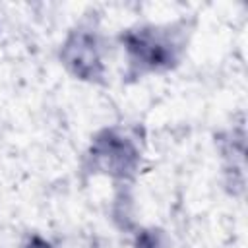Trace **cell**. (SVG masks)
Masks as SVG:
<instances>
[{
	"mask_svg": "<svg viewBox=\"0 0 248 248\" xmlns=\"http://www.w3.org/2000/svg\"><path fill=\"white\" fill-rule=\"evenodd\" d=\"M134 64H140L143 70H165L176 62L178 45L176 41L161 29L143 27L138 31H128L122 35Z\"/></svg>",
	"mask_w": 248,
	"mask_h": 248,
	"instance_id": "1",
	"label": "cell"
},
{
	"mask_svg": "<svg viewBox=\"0 0 248 248\" xmlns=\"http://www.w3.org/2000/svg\"><path fill=\"white\" fill-rule=\"evenodd\" d=\"M62 60L79 79L93 81L103 76V62L97 41L89 33H72L62 46Z\"/></svg>",
	"mask_w": 248,
	"mask_h": 248,
	"instance_id": "3",
	"label": "cell"
},
{
	"mask_svg": "<svg viewBox=\"0 0 248 248\" xmlns=\"http://www.w3.org/2000/svg\"><path fill=\"white\" fill-rule=\"evenodd\" d=\"M91 157L103 170L116 176L132 174L140 161L136 147L112 130H105L95 138L91 145Z\"/></svg>",
	"mask_w": 248,
	"mask_h": 248,
	"instance_id": "2",
	"label": "cell"
},
{
	"mask_svg": "<svg viewBox=\"0 0 248 248\" xmlns=\"http://www.w3.org/2000/svg\"><path fill=\"white\" fill-rule=\"evenodd\" d=\"M136 248H159V238L151 231H141L136 238Z\"/></svg>",
	"mask_w": 248,
	"mask_h": 248,
	"instance_id": "4",
	"label": "cell"
},
{
	"mask_svg": "<svg viewBox=\"0 0 248 248\" xmlns=\"http://www.w3.org/2000/svg\"><path fill=\"white\" fill-rule=\"evenodd\" d=\"M25 248H50V244H48L46 240L39 238V236H33V238L27 242V246H25Z\"/></svg>",
	"mask_w": 248,
	"mask_h": 248,
	"instance_id": "5",
	"label": "cell"
}]
</instances>
